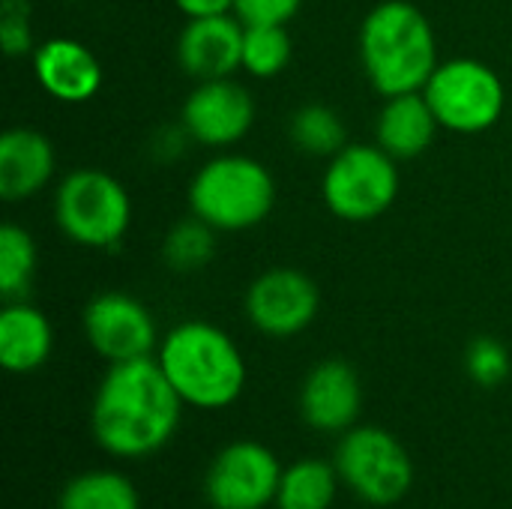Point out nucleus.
Segmentation results:
<instances>
[{
    "instance_id": "29",
    "label": "nucleus",
    "mask_w": 512,
    "mask_h": 509,
    "mask_svg": "<svg viewBox=\"0 0 512 509\" xmlns=\"http://www.w3.org/2000/svg\"><path fill=\"white\" fill-rule=\"evenodd\" d=\"M177 9L186 18H204V15H225L234 12V0H174Z\"/></svg>"
},
{
    "instance_id": "2",
    "label": "nucleus",
    "mask_w": 512,
    "mask_h": 509,
    "mask_svg": "<svg viewBox=\"0 0 512 509\" xmlns=\"http://www.w3.org/2000/svg\"><path fill=\"white\" fill-rule=\"evenodd\" d=\"M156 360L183 405L195 411L231 408L249 381L240 345L210 321L171 327L156 348Z\"/></svg>"
},
{
    "instance_id": "20",
    "label": "nucleus",
    "mask_w": 512,
    "mask_h": 509,
    "mask_svg": "<svg viewBox=\"0 0 512 509\" xmlns=\"http://www.w3.org/2000/svg\"><path fill=\"white\" fill-rule=\"evenodd\" d=\"M57 509H141V495L126 474L96 468L72 477L60 489Z\"/></svg>"
},
{
    "instance_id": "6",
    "label": "nucleus",
    "mask_w": 512,
    "mask_h": 509,
    "mask_svg": "<svg viewBox=\"0 0 512 509\" xmlns=\"http://www.w3.org/2000/svg\"><path fill=\"white\" fill-rule=\"evenodd\" d=\"M333 465L342 486L369 507H393L414 489V459L408 447L381 426H354L339 435Z\"/></svg>"
},
{
    "instance_id": "22",
    "label": "nucleus",
    "mask_w": 512,
    "mask_h": 509,
    "mask_svg": "<svg viewBox=\"0 0 512 509\" xmlns=\"http://www.w3.org/2000/svg\"><path fill=\"white\" fill-rule=\"evenodd\" d=\"M39 267V252L27 228L6 222L0 228V297L9 300H27L33 279Z\"/></svg>"
},
{
    "instance_id": "1",
    "label": "nucleus",
    "mask_w": 512,
    "mask_h": 509,
    "mask_svg": "<svg viewBox=\"0 0 512 509\" xmlns=\"http://www.w3.org/2000/svg\"><path fill=\"white\" fill-rule=\"evenodd\" d=\"M183 408L156 357L108 363L90 402V435L111 459L141 462L174 441Z\"/></svg>"
},
{
    "instance_id": "14",
    "label": "nucleus",
    "mask_w": 512,
    "mask_h": 509,
    "mask_svg": "<svg viewBox=\"0 0 512 509\" xmlns=\"http://www.w3.org/2000/svg\"><path fill=\"white\" fill-rule=\"evenodd\" d=\"M177 63L192 81L231 78L243 69V21L234 12L189 18L177 36Z\"/></svg>"
},
{
    "instance_id": "24",
    "label": "nucleus",
    "mask_w": 512,
    "mask_h": 509,
    "mask_svg": "<svg viewBox=\"0 0 512 509\" xmlns=\"http://www.w3.org/2000/svg\"><path fill=\"white\" fill-rule=\"evenodd\" d=\"M291 33L285 24H243V72L276 78L291 63Z\"/></svg>"
},
{
    "instance_id": "21",
    "label": "nucleus",
    "mask_w": 512,
    "mask_h": 509,
    "mask_svg": "<svg viewBox=\"0 0 512 509\" xmlns=\"http://www.w3.org/2000/svg\"><path fill=\"white\" fill-rule=\"evenodd\" d=\"M288 138L303 156H312V159H333L348 144V132H345L342 117L321 102L300 105L291 114Z\"/></svg>"
},
{
    "instance_id": "26",
    "label": "nucleus",
    "mask_w": 512,
    "mask_h": 509,
    "mask_svg": "<svg viewBox=\"0 0 512 509\" xmlns=\"http://www.w3.org/2000/svg\"><path fill=\"white\" fill-rule=\"evenodd\" d=\"M0 42H3L6 57H24V54L36 51L27 0H3L0 3Z\"/></svg>"
},
{
    "instance_id": "12",
    "label": "nucleus",
    "mask_w": 512,
    "mask_h": 509,
    "mask_svg": "<svg viewBox=\"0 0 512 509\" xmlns=\"http://www.w3.org/2000/svg\"><path fill=\"white\" fill-rule=\"evenodd\" d=\"M180 123L195 144L231 147L243 141L255 123L252 93L231 78L195 81V90L180 108Z\"/></svg>"
},
{
    "instance_id": "7",
    "label": "nucleus",
    "mask_w": 512,
    "mask_h": 509,
    "mask_svg": "<svg viewBox=\"0 0 512 509\" xmlns=\"http://www.w3.org/2000/svg\"><path fill=\"white\" fill-rule=\"evenodd\" d=\"M399 159L381 144H345L327 159L321 198L342 222H372L384 216L399 195Z\"/></svg>"
},
{
    "instance_id": "25",
    "label": "nucleus",
    "mask_w": 512,
    "mask_h": 509,
    "mask_svg": "<svg viewBox=\"0 0 512 509\" xmlns=\"http://www.w3.org/2000/svg\"><path fill=\"white\" fill-rule=\"evenodd\" d=\"M465 372L477 387L495 390L512 372V360L507 345L495 336H477L465 351Z\"/></svg>"
},
{
    "instance_id": "28",
    "label": "nucleus",
    "mask_w": 512,
    "mask_h": 509,
    "mask_svg": "<svg viewBox=\"0 0 512 509\" xmlns=\"http://www.w3.org/2000/svg\"><path fill=\"white\" fill-rule=\"evenodd\" d=\"M186 141H192L189 138V132L183 129V123L177 126V129H162L159 135H156V141H153V153L159 156V159H177L180 153H183V144Z\"/></svg>"
},
{
    "instance_id": "9",
    "label": "nucleus",
    "mask_w": 512,
    "mask_h": 509,
    "mask_svg": "<svg viewBox=\"0 0 512 509\" xmlns=\"http://www.w3.org/2000/svg\"><path fill=\"white\" fill-rule=\"evenodd\" d=\"M285 465L252 438L225 444L207 465L204 498L213 509H267L276 504Z\"/></svg>"
},
{
    "instance_id": "4",
    "label": "nucleus",
    "mask_w": 512,
    "mask_h": 509,
    "mask_svg": "<svg viewBox=\"0 0 512 509\" xmlns=\"http://www.w3.org/2000/svg\"><path fill=\"white\" fill-rule=\"evenodd\" d=\"M276 204L270 168L243 153L207 159L189 183V207L219 234L258 228Z\"/></svg>"
},
{
    "instance_id": "8",
    "label": "nucleus",
    "mask_w": 512,
    "mask_h": 509,
    "mask_svg": "<svg viewBox=\"0 0 512 509\" xmlns=\"http://www.w3.org/2000/svg\"><path fill=\"white\" fill-rule=\"evenodd\" d=\"M423 96L429 99L441 129L456 135L489 132L507 108L501 75L474 57L438 63L423 87Z\"/></svg>"
},
{
    "instance_id": "27",
    "label": "nucleus",
    "mask_w": 512,
    "mask_h": 509,
    "mask_svg": "<svg viewBox=\"0 0 512 509\" xmlns=\"http://www.w3.org/2000/svg\"><path fill=\"white\" fill-rule=\"evenodd\" d=\"M303 0H234V15L249 24H285L300 12Z\"/></svg>"
},
{
    "instance_id": "18",
    "label": "nucleus",
    "mask_w": 512,
    "mask_h": 509,
    "mask_svg": "<svg viewBox=\"0 0 512 509\" xmlns=\"http://www.w3.org/2000/svg\"><path fill=\"white\" fill-rule=\"evenodd\" d=\"M438 129L441 123L423 90L399 93L387 96L384 108L378 111L375 144H381L393 159H417L432 147Z\"/></svg>"
},
{
    "instance_id": "11",
    "label": "nucleus",
    "mask_w": 512,
    "mask_h": 509,
    "mask_svg": "<svg viewBox=\"0 0 512 509\" xmlns=\"http://www.w3.org/2000/svg\"><path fill=\"white\" fill-rule=\"evenodd\" d=\"M249 324L270 339H294L318 318V285L294 267H273L255 276L246 291Z\"/></svg>"
},
{
    "instance_id": "17",
    "label": "nucleus",
    "mask_w": 512,
    "mask_h": 509,
    "mask_svg": "<svg viewBox=\"0 0 512 509\" xmlns=\"http://www.w3.org/2000/svg\"><path fill=\"white\" fill-rule=\"evenodd\" d=\"M54 327L30 300H9L0 312V363L12 375H30L48 363Z\"/></svg>"
},
{
    "instance_id": "15",
    "label": "nucleus",
    "mask_w": 512,
    "mask_h": 509,
    "mask_svg": "<svg viewBox=\"0 0 512 509\" xmlns=\"http://www.w3.org/2000/svg\"><path fill=\"white\" fill-rule=\"evenodd\" d=\"M33 75L51 99L69 105L93 99L102 87L99 57L84 42L69 36H54L36 45Z\"/></svg>"
},
{
    "instance_id": "10",
    "label": "nucleus",
    "mask_w": 512,
    "mask_h": 509,
    "mask_svg": "<svg viewBox=\"0 0 512 509\" xmlns=\"http://www.w3.org/2000/svg\"><path fill=\"white\" fill-rule=\"evenodd\" d=\"M81 327L87 345L105 363L153 357L162 342L150 309L123 291H102L90 297L81 315Z\"/></svg>"
},
{
    "instance_id": "19",
    "label": "nucleus",
    "mask_w": 512,
    "mask_h": 509,
    "mask_svg": "<svg viewBox=\"0 0 512 509\" xmlns=\"http://www.w3.org/2000/svg\"><path fill=\"white\" fill-rule=\"evenodd\" d=\"M339 471L333 459H297L282 471L276 509H330L339 495Z\"/></svg>"
},
{
    "instance_id": "23",
    "label": "nucleus",
    "mask_w": 512,
    "mask_h": 509,
    "mask_svg": "<svg viewBox=\"0 0 512 509\" xmlns=\"http://www.w3.org/2000/svg\"><path fill=\"white\" fill-rule=\"evenodd\" d=\"M216 228L207 225L201 216H186L174 222L162 240V261L174 273H198L216 255Z\"/></svg>"
},
{
    "instance_id": "3",
    "label": "nucleus",
    "mask_w": 512,
    "mask_h": 509,
    "mask_svg": "<svg viewBox=\"0 0 512 509\" xmlns=\"http://www.w3.org/2000/svg\"><path fill=\"white\" fill-rule=\"evenodd\" d=\"M360 63L387 99L417 93L438 69V39L429 18L408 0H384L360 24Z\"/></svg>"
},
{
    "instance_id": "16",
    "label": "nucleus",
    "mask_w": 512,
    "mask_h": 509,
    "mask_svg": "<svg viewBox=\"0 0 512 509\" xmlns=\"http://www.w3.org/2000/svg\"><path fill=\"white\" fill-rule=\"evenodd\" d=\"M54 144L27 126L0 135V198L15 204L39 195L54 177Z\"/></svg>"
},
{
    "instance_id": "5",
    "label": "nucleus",
    "mask_w": 512,
    "mask_h": 509,
    "mask_svg": "<svg viewBox=\"0 0 512 509\" xmlns=\"http://www.w3.org/2000/svg\"><path fill=\"white\" fill-rule=\"evenodd\" d=\"M54 222L84 249H117L132 225L126 186L102 168H75L54 189Z\"/></svg>"
},
{
    "instance_id": "13",
    "label": "nucleus",
    "mask_w": 512,
    "mask_h": 509,
    "mask_svg": "<svg viewBox=\"0 0 512 509\" xmlns=\"http://www.w3.org/2000/svg\"><path fill=\"white\" fill-rule=\"evenodd\" d=\"M297 408L303 423L321 435H345L363 414V384L351 363L321 360L300 384Z\"/></svg>"
}]
</instances>
